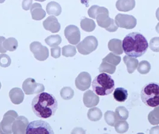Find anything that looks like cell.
Wrapping results in <instances>:
<instances>
[{"label":"cell","instance_id":"6da1fadb","mask_svg":"<svg viewBox=\"0 0 159 134\" xmlns=\"http://www.w3.org/2000/svg\"><path fill=\"white\" fill-rule=\"evenodd\" d=\"M31 106L32 111L37 117L48 119L55 115L58 103L53 95L42 92L33 98Z\"/></svg>","mask_w":159,"mask_h":134},{"label":"cell","instance_id":"7a4b0ae2","mask_svg":"<svg viewBox=\"0 0 159 134\" xmlns=\"http://www.w3.org/2000/svg\"><path fill=\"white\" fill-rule=\"evenodd\" d=\"M122 47L126 55L137 58L143 56L147 52L148 43L141 33L132 32L124 38Z\"/></svg>","mask_w":159,"mask_h":134},{"label":"cell","instance_id":"3957f363","mask_svg":"<svg viewBox=\"0 0 159 134\" xmlns=\"http://www.w3.org/2000/svg\"><path fill=\"white\" fill-rule=\"evenodd\" d=\"M115 88V82L111 76L106 73H101L92 82V89L94 93L100 96H107L111 94Z\"/></svg>","mask_w":159,"mask_h":134},{"label":"cell","instance_id":"277c9868","mask_svg":"<svg viewBox=\"0 0 159 134\" xmlns=\"http://www.w3.org/2000/svg\"><path fill=\"white\" fill-rule=\"evenodd\" d=\"M141 98L147 106H159V83L150 82L146 84L142 88Z\"/></svg>","mask_w":159,"mask_h":134},{"label":"cell","instance_id":"5b68a950","mask_svg":"<svg viewBox=\"0 0 159 134\" xmlns=\"http://www.w3.org/2000/svg\"><path fill=\"white\" fill-rule=\"evenodd\" d=\"M26 134H54V132L47 122L43 120H34L28 124Z\"/></svg>","mask_w":159,"mask_h":134},{"label":"cell","instance_id":"8992f818","mask_svg":"<svg viewBox=\"0 0 159 134\" xmlns=\"http://www.w3.org/2000/svg\"><path fill=\"white\" fill-rule=\"evenodd\" d=\"M98 46V41L93 36H88L77 45L80 53L83 55H88L95 51Z\"/></svg>","mask_w":159,"mask_h":134},{"label":"cell","instance_id":"52a82bcc","mask_svg":"<svg viewBox=\"0 0 159 134\" xmlns=\"http://www.w3.org/2000/svg\"><path fill=\"white\" fill-rule=\"evenodd\" d=\"M18 116L17 113L15 110L7 111L0 123V134H11L12 132V125Z\"/></svg>","mask_w":159,"mask_h":134},{"label":"cell","instance_id":"ba28073f","mask_svg":"<svg viewBox=\"0 0 159 134\" xmlns=\"http://www.w3.org/2000/svg\"><path fill=\"white\" fill-rule=\"evenodd\" d=\"M96 19L98 24L100 27L105 29L107 31L114 20L110 17L108 10L105 7L100 6L98 7L97 10Z\"/></svg>","mask_w":159,"mask_h":134},{"label":"cell","instance_id":"9c48e42d","mask_svg":"<svg viewBox=\"0 0 159 134\" xmlns=\"http://www.w3.org/2000/svg\"><path fill=\"white\" fill-rule=\"evenodd\" d=\"M22 88L25 94L26 95L39 94L45 90L43 84L37 83L35 80L31 78L25 80L22 84Z\"/></svg>","mask_w":159,"mask_h":134},{"label":"cell","instance_id":"30bf717a","mask_svg":"<svg viewBox=\"0 0 159 134\" xmlns=\"http://www.w3.org/2000/svg\"><path fill=\"white\" fill-rule=\"evenodd\" d=\"M116 24L121 28L132 29L137 24L136 19L134 16L125 14H118L115 18Z\"/></svg>","mask_w":159,"mask_h":134},{"label":"cell","instance_id":"8fae6325","mask_svg":"<svg viewBox=\"0 0 159 134\" xmlns=\"http://www.w3.org/2000/svg\"><path fill=\"white\" fill-rule=\"evenodd\" d=\"M30 48L35 58L39 61H44L48 58L49 52L48 48L43 46L40 42H33L30 44Z\"/></svg>","mask_w":159,"mask_h":134},{"label":"cell","instance_id":"7c38bea8","mask_svg":"<svg viewBox=\"0 0 159 134\" xmlns=\"http://www.w3.org/2000/svg\"><path fill=\"white\" fill-rule=\"evenodd\" d=\"M65 38L70 44L77 45L80 41L81 33L79 28L75 25H69L66 26L64 31Z\"/></svg>","mask_w":159,"mask_h":134},{"label":"cell","instance_id":"4fadbf2b","mask_svg":"<svg viewBox=\"0 0 159 134\" xmlns=\"http://www.w3.org/2000/svg\"><path fill=\"white\" fill-rule=\"evenodd\" d=\"M92 84V78L90 75L86 72H81L75 80V84L77 89L84 91L89 89Z\"/></svg>","mask_w":159,"mask_h":134},{"label":"cell","instance_id":"5bb4252c","mask_svg":"<svg viewBox=\"0 0 159 134\" xmlns=\"http://www.w3.org/2000/svg\"><path fill=\"white\" fill-rule=\"evenodd\" d=\"M28 120L25 116H17L12 125V132L15 134H26Z\"/></svg>","mask_w":159,"mask_h":134},{"label":"cell","instance_id":"9a60e30c","mask_svg":"<svg viewBox=\"0 0 159 134\" xmlns=\"http://www.w3.org/2000/svg\"><path fill=\"white\" fill-rule=\"evenodd\" d=\"M43 24L44 28L46 30L51 32L53 33L58 32L61 29V24L55 16H50L48 17L43 22Z\"/></svg>","mask_w":159,"mask_h":134},{"label":"cell","instance_id":"2e32d148","mask_svg":"<svg viewBox=\"0 0 159 134\" xmlns=\"http://www.w3.org/2000/svg\"><path fill=\"white\" fill-rule=\"evenodd\" d=\"M99 102V97L93 91L88 90L83 95V103L86 107L91 108L95 107Z\"/></svg>","mask_w":159,"mask_h":134},{"label":"cell","instance_id":"e0dca14e","mask_svg":"<svg viewBox=\"0 0 159 134\" xmlns=\"http://www.w3.org/2000/svg\"><path fill=\"white\" fill-rule=\"evenodd\" d=\"M9 97L10 100L14 104H20L24 102V95L23 91L19 88H12L9 92Z\"/></svg>","mask_w":159,"mask_h":134},{"label":"cell","instance_id":"ac0fdd59","mask_svg":"<svg viewBox=\"0 0 159 134\" xmlns=\"http://www.w3.org/2000/svg\"><path fill=\"white\" fill-rule=\"evenodd\" d=\"M31 13L33 20H41L46 15V11L39 3H34L31 7Z\"/></svg>","mask_w":159,"mask_h":134},{"label":"cell","instance_id":"d6986e66","mask_svg":"<svg viewBox=\"0 0 159 134\" xmlns=\"http://www.w3.org/2000/svg\"><path fill=\"white\" fill-rule=\"evenodd\" d=\"M135 0H118L116 2V8L120 11L126 12L132 10L135 7Z\"/></svg>","mask_w":159,"mask_h":134},{"label":"cell","instance_id":"ffe728a7","mask_svg":"<svg viewBox=\"0 0 159 134\" xmlns=\"http://www.w3.org/2000/svg\"><path fill=\"white\" fill-rule=\"evenodd\" d=\"M108 47L110 51L117 55H121L123 53L122 41L116 38L112 39L109 41Z\"/></svg>","mask_w":159,"mask_h":134},{"label":"cell","instance_id":"44dd1931","mask_svg":"<svg viewBox=\"0 0 159 134\" xmlns=\"http://www.w3.org/2000/svg\"><path fill=\"white\" fill-rule=\"evenodd\" d=\"M123 62L127 66V71L129 73H133L137 69L139 62L135 57L125 55L123 57Z\"/></svg>","mask_w":159,"mask_h":134},{"label":"cell","instance_id":"7402d4cb","mask_svg":"<svg viewBox=\"0 0 159 134\" xmlns=\"http://www.w3.org/2000/svg\"><path fill=\"white\" fill-rule=\"evenodd\" d=\"M46 11L48 15L53 16H59L62 12V7L59 4L55 1H51L46 6Z\"/></svg>","mask_w":159,"mask_h":134},{"label":"cell","instance_id":"603a6c76","mask_svg":"<svg viewBox=\"0 0 159 134\" xmlns=\"http://www.w3.org/2000/svg\"><path fill=\"white\" fill-rule=\"evenodd\" d=\"M113 96L117 102L123 103L127 100L128 93L127 90L124 88H117L114 91Z\"/></svg>","mask_w":159,"mask_h":134},{"label":"cell","instance_id":"cb8c5ba5","mask_svg":"<svg viewBox=\"0 0 159 134\" xmlns=\"http://www.w3.org/2000/svg\"><path fill=\"white\" fill-rule=\"evenodd\" d=\"M80 26L83 31L88 32L93 31L95 29L96 24L94 20L86 17L81 20Z\"/></svg>","mask_w":159,"mask_h":134},{"label":"cell","instance_id":"d4e9b609","mask_svg":"<svg viewBox=\"0 0 159 134\" xmlns=\"http://www.w3.org/2000/svg\"><path fill=\"white\" fill-rule=\"evenodd\" d=\"M102 113L98 107H93L89 109L88 112V118L90 121L96 122L102 118Z\"/></svg>","mask_w":159,"mask_h":134},{"label":"cell","instance_id":"484cf974","mask_svg":"<svg viewBox=\"0 0 159 134\" xmlns=\"http://www.w3.org/2000/svg\"><path fill=\"white\" fill-rule=\"evenodd\" d=\"M3 47L9 51H14L18 47V42L15 38H8L3 42Z\"/></svg>","mask_w":159,"mask_h":134},{"label":"cell","instance_id":"4316f807","mask_svg":"<svg viewBox=\"0 0 159 134\" xmlns=\"http://www.w3.org/2000/svg\"><path fill=\"white\" fill-rule=\"evenodd\" d=\"M45 42L50 47L58 46L62 42V38L59 35H53L48 37L45 39Z\"/></svg>","mask_w":159,"mask_h":134},{"label":"cell","instance_id":"83f0119b","mask_svg":"<svg viewBox=\"0 0 159 134\" xmlns=\"http://www.w3.org/2000/svg\"><path fill=\"white\" fill-rule=\"evenodd\" d=\"M116 70V66L111 63L103 62L101 64L99 67V71L101 73H107L109 74H113Z\"/></svg>","mask_w":159,"mask_h":134},{"label":"cell","instance_id":"f1b7e54d","mask_svg":"<svg viewBox=\"0 0 159 134\" xmlns=\"http://www.w3.org/2000/svg\"><path fill=\"white\" fill-rule=\"evenodd\" d=\"M148 120L152 125L159 124V106L156 107L153 110L150 112L148 115Z\"/></svg>","mask_w":159,"mask_h":134},{"label":"cell","instance_id":"f546056e","mask_svg":"<svg viewBox=\"0 0 159 134\" xmlns=\"http://www.w3.org/2000/svg\"><path fill=\"white\" fill-rule=\"evenodd\" d=\"M115 113L117 120H126L129 117V111L123 106H119L116 108Z\"/></svg>","mask_w":159,"mask_h":134},{"label":"cell","instance_id":"4dcf8cb0","mask_svg":"<svg viewBox=\"0 0 159 134\" xmlns=\"http://www.w3.org/2000/svg\"><path fill=\"white\" fill-rule=\"evenodd\" d=\"M104 119L106 123L109 126H114L115 123L117 121L116 113L112 111H107L105 112L104 115Z\"/></svg>","mask_w":159,"mask_h":134},{"label":"cell","instance_id":"1f68e13d","mask_svg":"<svg viewBox=\"0 0 159 134\" xmlns=\"http://www.w3.org/2000/svg\"><path fill=\"white\" fill-rule=\"evenodd\" d=\"M114 127L116 131L119 134H124L129 129V125L126 120H117Z\"/></svg>","mask_w":159,"mask_h":134},{"label":"cell","instance_id":"d6a6232c","mask_svg":"<svg viewBox=\"0 0 159 134\" xmlns=\"http://www.w3.org/2000/svg\"><path fill=\"white\" fill-rule=\"evenodd\" d=\"M137 70L139 73L143 75H146L151 70V64L148 61H141L138 64Z\"/></svg>","mask_w":159,"mask_h":134},{"label":"cell","instance_id":"836d02e7","mask_svg":"<svg viewBox=\"0 0 159 134\" xmlns=\"http://www.w3.org/2000/svg\"><path fill=\"white\" fill-rule=\"evenodd\" d=\"M102 61L111 63L114 66H117L121 62V57L113 53H109L105 58H103Z\"/></svg>","mask_w":159,"mask_h":134},{"label":"cell","instance_id":"e575fe53","mask_svg":"<svg viewBox=\"0 0 159 134\" xmlns=\"http://www.w3.org/2000/svg\"><path fill=\"white\" fill-rule=\"evenodd\" d=\"M61 97L65 100H69L73 98L74 95V91L71 87H64L60 92Z\"/></svg>","mask_w":159,"mask_h":134},{"label":"cell","instance_id":"d590c367","mask_svg":"<svg viewBox=\"0 0 159 134\" xmlns=\"http://www.w3.org/2000/svg\"><path fill=\"white\" fill-rule=\"evenodd\" d=\"M76 48L71 45H65L62 48V55L66 57H72L76 54Z\"/></svg>","mask_w":159,"mask_h":134},{"label":"cell","instance_id":"8d00e7d4","mask_svg":"<svg viewBox=\"0 0 159 134\" xmlns=\"http://www.w3.org/2000/svg\"><path fill=\"white\" fill-rule=\"evenodd\" d=\"M11 63V60L8 55L6 54H0V66L2 67H7Z\"/></svg>","mask_w":159,"mask_h":134},{"label":"cell","instance_id":"74e56055","mask_svg":"<svg viewBox=\"0 0 159 134\" xmlns=\"http://www.w3.org/2000/svg\"><path fill=\"white\" fill-rule=\"evenodd\" d=\"M149 47L152 51L159 52V37L152 38L150 41Z\"/></svg>","mask_w":159,"mask_h":134},{"label":"cell","instance_id":"f35d334b","mask_svg":"<svg viewBox=\"0 0 159 134\" xmlns=\"http://www.w3.org/2000/svg\"><path fill=\"white\" fill-rule=\"evenodd\" d=\"M61 55V48L56 46L55 47H52L51 48V55L55 58H58Z\"/></svg>","mask_w":159,"mask_h":134},{"label":"cell","instance_id":"ab89813d","mask_svg":"<svg viewBox=\"0 0 159 134\" xmlns=\"http://www.w3.org/2000/svg\"><path fill=\"white\" fill-rule=\"evenodd\" d=\"M32 5V0H23L22 7L24 10H29Z\"/></svg>","mask_w":159,"mask_h":134},{"label":"cell","instance_id":"60d3db41","mask_svg":"<svg viewBox=\"0 0 159 134\" xmlns=\"http://www.w3.org/2000/svg\"><path fill=\"white\" fill-rule=\"evenodd\" d=\"M6 38L4 37H0V53H6L7 50L3 47V42Z\"/></svg>","mask_w":159,"mask_h":134},{"label":"cell","instance_id":"b9f144b4","mask_svg":"<svg viewBox=\"0 0 159 134\" xmlns=\"http://www.w3.org/2000/svg\"><path fill=\"white\" fill-rule=\"evenodd\" d=\"M150 134H159V126L152 127L150 131Z\"/></svg>","mask_w":159,"mask_h":134},{"label":"cell","instance_id":"7bdbcfd3","mask_svg":"<svg viewBox=\"0 0 159 134\" xmlns=\"http://www.w3.org/2000/svg\"><path fill=\"white\" fill-rule=\"evenodd\" d=\"M156 16L157 19L159 21V8L157 9V11H156Z\"/></svg>","mask_w":159,"mask_h":134},{"label":"cell","instance_id":"ee69618b","mask_svg":"<svg viewBox=\"0 0 159 134\" xmlns=\"http://www.w3.org/2000/svg\"><path fill=\"white\" fill-rule=\"evenodd\" d=\"M156 30L157 32L158 33H159V22L157 24L156 27Z\"/></svg>","mask_w":159,"mask_h":134},{"label":"cell","instance_id":"f6af8a7d","mask_svg":"<svg viewBox=\"0 0 159 134\" xmlns=\"http://www.w3.org/2000/svg\"><path fill=\"white\" fill-rule=\"evenodd\" d=\"M35 1H40V2H43V1H45L46 0H35Z\"/></svg>","mask_w":159,"mask_h":134},{"label":"cell","instance_id":"bcb514c9","mask_svg":"<svg viewBox=\"0 0 159 134\" xmlns=\"http://www.w3.org/2000/svg\"><path fill=\"white\" fill-rule=\"evenodd\" d=\"M6 0H0V3H3Z\"/></svg>","mask_w":159,"mask_h":134},{"label":"cell","instance_id":"7dc6e473","mask_svg":"<svg viewBox=\"0 0 159 134\" xmlns=\"http://www.w3.org/2000/svg\"><path fill=\"white\" fill-rule=\"evenodd\" d=\"M1 82H0V89H1Z\"/></svg>","mask_w":159,"mask_h":134}]
</instances>
